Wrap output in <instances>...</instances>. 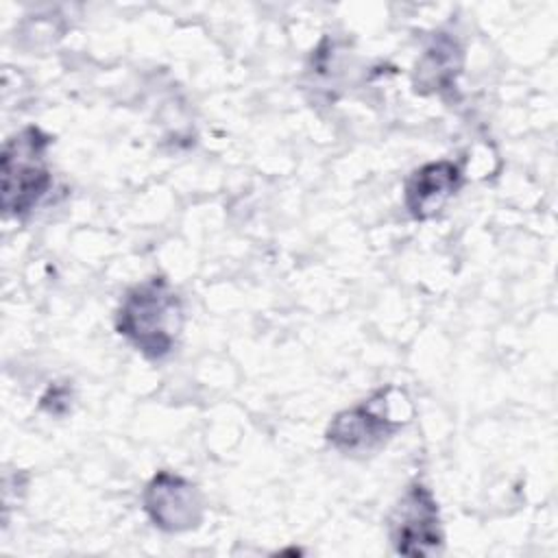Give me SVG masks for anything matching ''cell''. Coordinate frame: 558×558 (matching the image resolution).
Here are the masks:
<instances>
[{"label":"cell","instance_id":"7a4b0ae2","mask_svg":"<svg viewBox=\"0 0 558 558\" xmlns=\"http://www.w3.org/2000/svg\"><path fill=\"white\" fill-rule=\"evenodd\" d=\"M52 137L39 126H26L11 135L2 148V209L7 216H26L52 187L46 150Z\"/></svg>","mask_w":558,"mask_h":558},{"label":"cell","instance_id":"6da1fadb","mask_svg":"<svg viewBox=\"0 0 558 558\" xmlns=\"http://www.w3.org/2000/svg\"><path fill=\"white\" fill-rule=\"evenodd\" d=\"M183 327V305L163 277L131 288L116 314V329L150 360L166 357Z\"/></svg>","mask_w":558,"mask_h":558},{"label":"cell","instance_id":"277c9868","mask_svg":"<svg viewBox=\"0 0 558 558\" xmlns=\"http://www.w3.org/2000/svg\"><path fill=\"white\" fill-rule=\"evenodd\" d=\"M390 538L395 549L410 558H425L440 551V512L429 488L412 484L405 490L390 517Z\"/></svg>","mask_w":558,"mask_h":558},{"label":"cell","instance_id":"3957f363","mask_svg":"<svg viewBox=\"0 0 558 558\" xmlns=\"http://www.w3.org/2000/svg\"><path fill=\"white\" fill-rule=\"evenodd\" d=\"M410 414L412 408L405 392L386 386L360 405L338 412L327 427V440L340 451H368L401 429Z\"/></svg>","mask_w":558,"mask_h":558},{"label":"cell","instance_id":"5b68a950","mask_svg":"<svg viewBox=\"0 0 558 558\" xmlns=\"http://www.w3.org/2000/svg\"><path fill=\"white\" fill-rule=\"evenodd\" d=\"M144 510L163 532H185L203 521V499L185 477L159 471L144 490Z\"/></svg>","mask_w":558,"mask_h":558},{"label":"cell","instance_id":"52a82bcc","mask_svg":"<svg viewBox=\"0 0 558 558\" xmlns=\"http://www.w3.org/2000/svg\"><path fill=\"white\" fill-rule=\"evenodd\" d=\"M462 65V52L451 37H438L425 50L416 65V89L440 92L449 89Z\"/></svg>","mask_w":558,"mask_h":558},{"label":"cell","instance_id":"8992f818","mask_svg":"<svg viewBox=\"0 0 558 558\" xmlns=\"http://www.w3.org/2000/svg\"><path fill=\"white\" fill-rule=\"evenodd\" d=\"M462 183L460 168L453 161H432L416 168L405 181V207L416 220L436 216Z\"/></svg>","mask_w":558,"mask_h":558}]
</instances>
